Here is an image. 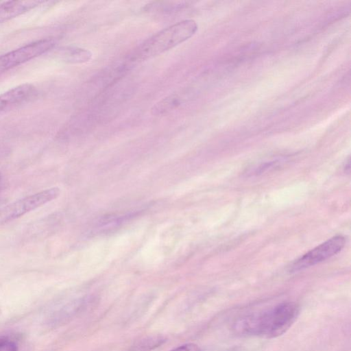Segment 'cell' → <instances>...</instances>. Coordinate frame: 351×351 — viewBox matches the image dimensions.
I'll return each instance as SVG.
<instances>
[{"mask_svg":"<svg viewBox=\"0 0 351 351\" xmlns=\"http://www.w3.org/2000/svg\"><path fill=\"white\" fill-rule=\"evenodd\" d=\"M55 44L53 38L40 39L0 56V73L46 53Z\"/></svg>","mask_w":351,"mask_h":351,"instance_id":"obj_4","label":"cell"},{"mask_svg":"<svg viewBox=\"0 0 351 351\" xmlns=\"http://www.w3.org/2000/svg\"><path fill=\"white\" fill-rule=\"evenodd\" d=\"M170 351H202L201 348L194 343L181 345Z\"/></svg>","mask_w":351,"mask_h":351,"instance_id":"obj_14","label":"cell"},{"mask_svg":"<svg viewBox=\"0 0 351 351\" xmlns=\"http://www.w3.org/2000/svg\"><path fill=\"white\" fill-rule=\"evenodd\" d=\"M350 158H348V161L346 162V166H345V171L346 172L349 173L350 171Z\"/></svg>","mask_w":351,"mask_h":351,"instance_id":"obj_15","label":"cell"},{"mask_svg":"<svg viewBox=\"0 0 351 351\" xmlns=\"http://www.w3.org/2000/svg\"><path fill=\"white\" fill-rule=\"evenodd\" d=\"M197 29V23L192 19L171 25L141 43L126 57L124 63L130 68L134 64L160 56L191 38Z\"/></svg>","mask_w":351,"mask_h":351,"instance_id":"obj_2","label":"cell"},{"mask_svg":"<svg viewBox=\"0 0 351 351\" xmlns=\"http://www.w3.org/2000/svg\"><path fill=\"white\" fill-rule=\"evenodd\" d=\"M19 345L13 337L0 335V351H18Z\"/></svg>","mask_w":351,"mask_h":351,"instance_id":"obj_13","label":"cell"},{"mask_svg":"<svg viewBox=\"0 0 351 351\" xmlns=\"http://www.w3.org/2000/svg\"><path fill=\"white\" fill-rule=\"evenodd\" d=\"M181 104V98L178 95H171L156 104L152 109L154 115L165 114Z\"/></svg>","mask_w":351,"mask_h":351,"instance_id":"obj_12","label":"cell"},{"mask_svg":"<svg viewBox=\"0 0 351 351\" xmlns=\"http://www.w3.org/2000/svg\"><path fill=\"white\" fill-rule=\"evenodd\" d=\"M300 313L298 304L286 302L261 313L239 318L235 331L243 335L275 338L284 334L295 322Z\"/></svg>","mask_w":351,"mask_h":351,"instance_id":"obj_1","label":"cell"},{"mask_svg":"<svg viewBox=\"0 0 351 351\" xmlns=\"http://www.w3.org/2000/svg\"><path fill=\"white\" fill-rule=\"evenodd\" d=\"M60 193L59 188L53 187L19 199L3 208L0 212V219L6 222L20 217L56 199Z\"/></svg>","mask_w":351,"mask_h":351,"instance_id":"obj_3","label":"cell"},{"mask_svg":"<svg viewBox=\"0 0 351 351\" xmlns=\"http://www.w3.org/2000/svg\"><path fill=\"white\" fill-rule=\"evenodd\" d=\"M91 301V297L83 296L51 304L44 313V323L50 327L65 324L87 308Z\"/></svg>","mask_w":351,"mask_h":351,"instance_id":"obj_5","label":"cell"},{"mask_svg":"<svg viewBox=\"0 0 351 351\" xmlns=\"http://www.w3.org/2000/svg\"><path fill=\"white\" fill-rule=\"evenodd\" d=\"M1 173H0V186H1Z\"/></svg>","mask_w":351,"mask_h":351,"instance_id":"obj_16","label":"cell"},{"mask_svg":"<svg viewBox=\"0 0 351 351\" xmlns=\"http://www.w3.org/2000/svg\"><path fill=\"white\" fill-rule=\"evenodd\" d=\"M43 3L41 1H9L0 4V23L26 12Z\"/></svg>","mask_w":351,"mask_h":351,"instance_id":"obj_8","label":"cell"},{"mask_svg":"<svg viewBox=\"0 0 351 351\" xmlns=\"http://www.w3.org/2000/svg\"><path fill=\"white\" fill-rule=\"evenodd\" d=\"M36 94L35 87L23 84L0 94V112L10 109L32 99Z\"/></svg>","mask_w":351,"mask_h":351,"instance_id":"obj_7","label":"cell"},{"mask_svg":"<svg viewBox=\"0 0 351 351\" xmlns=\"http://www.w3.org/2000/svg\"><path fill=\"white\" fill-rule=\"evenodd\" d=\"M166 341L167 338L162 335H149L135 341L128 351H152Z\"/></svg>","mask_w":351,"mask_h":351,"instance_id":"obj_10","label":"cell"},{"mask_svg":"<svg viewBox=\"0 0 351 351\" xmlns=\"http://www.w3.org/2000/svg\"><path fill=\"white\" fill-rule=\"evenodd\" d=\"M186 6L185 1H158L147 5L144 10L156 12H173Z\"/></svg>","mask_w":351,"mask_h":351,"instance_id":"obj_11","label":"cell"},{"mask_svg":"<svg viewBox=\"0 0 351 351\" xmlns=\"http://www.w3.org/2000/svg\"><path fill=\"white\" fill-rule=\"evenodd\" d=\"M345 243L344 237L335 236L297 259L291 265V270L296 271L321 263L339 253Z\"/></svg>","mask_w":351,"mask_h":351,"instance_id":"obj_6","label":"cell"},{"mask_svg":"<svg viewBox=\"0 0 351 351\" xmlns=\"http://www.w3.org/2000/svg\"><path fill=\"white\" fill-rule=\"evenodd\" d=\"M60 55L64 61L73 64H81L88 62L93 57V53L90 51L77 47L63 48L61 50Z\"/></svg>","mask_w":351,"mask_h":351,"instance_id":"obj_9","label":"cell"}]
</instances>
